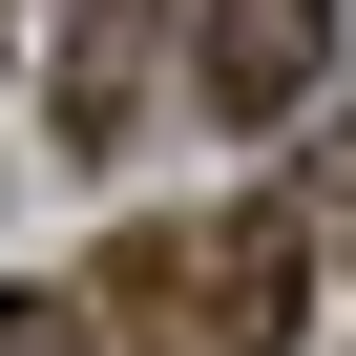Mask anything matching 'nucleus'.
<instances>
[{
  "mask_svg": "<svg viewBox=\"0 0 356 356\" xmlns=\"http://www.w3.org/2000/svg\"><path fill=\"white\" fill-rule=\"evenodd\" d=\"M0 356H105V335H84L63 293H0Z\"/></svg>",
  "mask_w": 356,
  "mask_h": 356,
  "instance_id": "2",
  "label": "nucleus"
},
{
  "mask_svg": "<svg viewBox=\"0 0 356 356\" xmlns=\"http://www.w3.org/2000/svg\"><path fill=\"white\" fill-rule=\"evenodd\" d=\"M314 63H335V0H231V22H210V105H231V126L314 105Z\"/></svg>",
  "mask_w": 356,
  "mask_h": 356,
  "instance_id": "1",
  "label": "nucleus"
}]
</instances>
